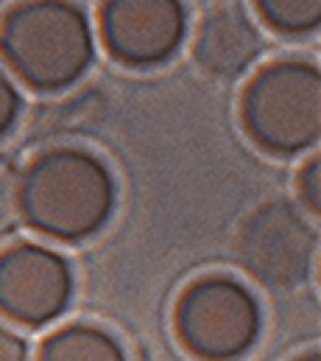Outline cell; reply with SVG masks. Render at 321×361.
I'll list each match as a JSON object with an SVG mask.
<instances>
[{"label":"cell","mask_w":321,"mask_h":361,"mask_svg":"<svg viewBox=\"0 0 321 361\" xmlns=\"http://www.w3.org/2000/svg\"><path fill=\"white\" fill-rule=\"evenodd\" d=\"M118 185L106 163L81 149L39 154L17 182V207L28 227L56 241L95 235L115 210Z\"/></svg>","instance_id":"cell-1"},{"label":"cell","mask_w":321,"mask_h":361,"mask_svg":"<svg viewBox=\"0 0 321 361\" xmlns=\"http://www.w3.org/2000/svg\"><path fill=\"white\" fill-rule=\"evenodd\" d=\"M0 54L28 87L65 90L95 59L92 23L73 0H23L0 23Z\"/></svg>","instance_id":"cell-2"},{"label":"cell","mask_w":321,"mask_h":361,"mask_svg":"<svg viewBox=\"0 0 321 361\" xmlns=\"http://www.w3.org/2000/svg\"><path fill=\"white\" fill-rule=\"evenodd\" d=\"M246 135L271 154H299L321 135V73L316 65L282 59L254 73L241 98Z\"/></svg>","instance_id":"cell-3"},{"label":"cell","mask_w":321,"mask_h":361,"mask_svg":"<svg viewBox=\"0 0 321 361\" xmlns=\"http://www.w3.org/2000/svg\"><path fill=\"white\" fill-rule=\"evenodd\" d=\"M173 322L179 342L196 359L238 361L257 342L260 308L243 283L207 274L182 291Z\"/></svg>","instance_id":"cell-4"},{"label":"cell","mask_w":321,"mask_h":361,"mask_svg":"<svg viewBox=\"0 0 321 361\" xmlns=\"http://www.w3.org/2000/svg\"><path fill=\"white\" fill-rule=\"evenodd\" d=\"M316 233L288 202H268L248 216L238 238L241 264L265 286L288 288L308 277Z\"/></svg>","instance_id":"cell-5"},{"label":"cell","mask_w":321,"mask_h":361,"mask_svg":"<svg viewBox=\"0 0 321 361\" xmlns=\"http://www.w3.org/2000/svg\"><path fill=\"white\" fill-rule=\"evenodd\" d=\"M101 37L106 51L129 68L168 62L187 37L184 0H103Z\"/></svg>","instance_id":"cell-6"},{"label":"cell","mask_w":321,"mask_h":361,"mask_svg":"<svg viewBox=\"0 0 321 361\" xmlns=\"http://www.w3.org/2000/svg\"><path fill=\"white\" fill-rule=\"evenodd\" d=\"M73 297L70 264L39 244H14L0 252V314L20 325L56 319Z\"/></svg>","instance_id":"cell-7"},{"label":"cell","mask_w":321,"mask_h":361,"mask_svg":"<svg viewBox=\"0 0 321 361\" xmlns=\"http://www.w3.org/2000/svg\"><path fill=\"white\" fill-rule=\"evenodd\" d=\"M260 54L263 37L243 8L221 6L201 20L193 45V56L201 71L221 79H235L257 62Z\"/></svg>","instance_id":"cell-8"},{"label":"cell","mask_w":321,"mask_h":361,"mask_svg":"<svg viewBox=\"0 0 321 361\" xmlns=\"http://www.w3.org/2000/svg\"><path fill=\"white\" fill-rule=\"evenodd\" d=\"M37 361H126L123 348L106 331L92 325H70L45 339Z\"/></svg>","instance_id":"cell-9"},{"label":"cell","mask_w":321,"mask_h":361,"mask_svg":"<svg viewBox=\"0 0 321 361\" xmlns=\"http://www.w3.org/2000/svg\"><path fill=\"white\" fill-rule=\"evenodd\" d=\"M265 25L279 34L299 37L321 25V0H254Z\"/></svg>","instance_id":"cell-10"},{"label":"cell","mask_w":321,"mask_h":361,"mask_svg":"<svg viewBox=\"0 0 321 361\" xmlns=\"http://www.w3.org/2000/svg\"><path fill=\"white\" fill-rule=\"evenodd\" d=\"M299 199L305 204V210L310 216H319L321 210V157L313 154L305 160L302 171H299Z\"/></svg>","instance_id":"cell-11"},{"label":"cell","mask_w":321,"mask_h":361,"mask_svg":"<svg viewBox=\"0 0 321 361\" xmlns=\"http://www.w3.org/2000/svg\"><path fill=\"white\" fill-rule=\"evenodd\" d=\"M17 115H20V92L6 76V71H0V137L14 126Z\"/></svg>","instance_id":"cell-12"},{"label":"cell","mask_w":321,"mask_h":361,"mask_svg":"<svg viewBox=\"0 0 321 361\" xmlns=\"http://www.w3.org/2000/svg\"><path fill=\"white\" fill-rule=\"evenodd\" d=\"M0 361H28L25 342L3 325H0Z\"/></svg>","instance_id":"cell-13"},{"label":"cell","mask_w":321,"mask_h":361,"mask_svg":"<svg viewBox=\"0 0 321 361\" xmlns=\"http://www.w3.org/2000/svg\"><path fill=\"white\" fill-rule=\"evenodd\" d=\"M294 361H321V359H319V353H308V356H299V359H294Z\"/></svg>","instance_id":"cell-14"}]
</instances>
